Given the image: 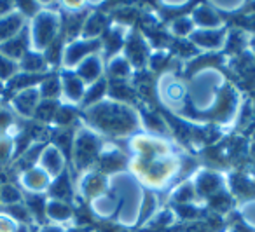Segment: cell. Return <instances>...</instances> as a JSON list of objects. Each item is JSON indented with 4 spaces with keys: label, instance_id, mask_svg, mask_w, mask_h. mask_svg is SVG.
Listing matches in <instances>:
<instances>
[{
    "label": "cell",
    "instance_id": "1",
    "mask_svg": "<svg viewBox=\"0 0 255 232\" xmlns=\"http://www.w3.org/2000/svg\"><path fill=\"white\" fill-rule=\"evenodd\" d=\"M91 120L98 127L110 131L112 134H121L135 127V117L121 103H100L91 109Z\"/></svg>",
    "mask_w": 255,
    "mask_h": 232
},
{
    "label": "cell",
    "instance_id": "2",
    "mask_svg": "<svg viewBox=\"0 0 255 232\" xmlns=\"http://www.w3.org/2000/svg\"><path fill=\"white\" fill-rule=\"evenodd\" d=\"M98 154V138L89 133H82L75 141V159L81 168L88 166Z\"/></svg>",
    "mask_w": 255,
    "mask_h": 232
},
{
    "label": "cell",
    "instance_id": "3",
    "mask_svg": "<svg viewBox=\"0 0 255 232\" xmlns=\"http://www.w3.org/2000/svg\"><path fill=\"white\" fill-rule=\"evenodd\" d=\"M196 187H198L199 194H203V196H215L217 192H220L222 182H220V176L217 173L203 171L196 180Z\"/></svg>",
    "mask_w": 255,
    "mask_h": 232
},
{
    "label": "cell",
    "instance_id": "4",
    "mask_svg": "<svg viewBox=\"0 0 255 232\" xmlns=\"http://www.w3.org/2000/svg\"><path fill=\"white\" fill-rule=\"evenodd\" d=\"M224 40V33L220 30H203L192 35V44L196 47H217Z\"/></svg>",
    "mask_w": 255,
    "mask_h": 232
},
{
    "label": "cell",
    "instance_id": "5",
    "mask_svg": "<svg viewBox=\"0 0 255 232\" xmlns=\"http://www.w3.org/2000/svg\"><path fill=\"white\" fill-rule=\"evenodd\" d=\"M194 21H198L199 25H203L206 30H210L212 26H217L220 23V18L217 16V12L213 11L212 7H208V5H198V7L194 9Z\"/></svg>",
    "mask_w": 255,
    "mask_h": 232
},
{
    "label": "cell",
    "instance_id": "6",
    "mask_svg": "<svg viewBox=\"0 0 255 232\" xmlns=\"http://www.w3.org/2000/svg\"><path fill=\"white\" fill-rule=\"evenodd\" d=\"M100 47L98 40H91V42H77L67 51V61L68 65H72L74 61H79L82 56H86L88 53H93L95 49Z\"/></svg>",
    "mask_w": 255,
    "mask_h": 232
},
{
    "label": "cell",
    "instance_id": "7",
    "mask_svg": "<svg viewBox=\"0 0 255 232\" xmlns=\"http://www.w3.org/2000/svg\"><path fill=\"white\" fill-rule=\"evenodd\" d=\"M128 56L135 65H143L145 63V56H147V47L140 37H131L129 44H128Z\"/></svg>",
    "mask_w": 255,
    "mask_h": 232
},
{
    "label": "cell",
    "instance_id": "8",
    "mask_svg": "<svg viewBox=\"0 0 255 232\" xmlns=\"http://www.w3.org/2000/svg\"><path fill=\"white\" fill-rule=\"evenodd\" d=\"M109 74L114 77V81H124L128 75L131 74V65L128 63L126 58L116 56L112 58V61L109 65Z\"/></svg>",
    "mask_w": 255,
    "mask_h": 232
},
{
    "label": "cell",
    "instance_id": "9",
    "mask_svg": "<svg viewBox=\"0 0 255 232\" xmlns=\"http://www.w3.org/2000/svg\"><path fill=\"white\" fill-rule=\"evenodd\" d=\"M79 74H81L82 79H86V81H95L100 77V74H102V63H100V60L96 56H89L84 60V63L81 65V68H79Z\"/></svg>",
    "mask_w": 255,
    "mask_h": 232
},
{
    "label": "cell",
    "instance_id": "10",
    "mask_svg": "<svg viewBox=\"0 0 255 232\" xmlns=\"http://www.w3.org/2000/svg\"><path fill=\"white\" fill-rule=\"evenodd\" d=\"M65 91L72 100H81L84 96V84L77 75H65L63 77Z\"/></svg>",
    "mask_w": 255,
    "mask_h": 232
},
{
    "label": "cell",
    "instance_id": "11",
    "mask_svg": "<svg viewBox=\"0 0 255 232\" xmlns=\"http://www.w3.org/2000/svg\"><path fill=\"white\" fill-rule=\"evenodd\" d=\"M110 96L117 98L119 102H128V100H131L133 95H135V89L131 86H128L124 81H114L109 88Z\"/></svg>",
    "mask_w": 255,
    "mask_h": 232
},
{
    "label": "cell",
    "instance_id": "12",
    "mask_svg": "<svg viewBox=\"0 0 255 232\" xmlns=\"http://www.w3.org/2000/svg\"><path fill=\"white\" fill-rule=\"evenodd\" d=\"M103 28H105V16L100 14V12L93 14L91 18H88L84 21V33H86V37L100 35V33L103 32Z\"/></svg>",
    "mask_w": 255,
    "mask_h": 232
},
{
    "label": "cell",
    "instance_id": "13",
    "mask_svg": "<svg viewBox=\"0 0 255 232\" xmlns=\"http://www.w3.org/2000/svg\"><path fill=\"white\" fill-rule=\"evenodd\" d=\"M39 25H37V37H39L40 44H46L53 39V33L56 30V21L53 18H42L39 19Z\"/></svg>",
    "mask_w": 255,
    "mask_h": 232
},
{
    "label": "cell",
    "instance_id": "14",
    "mask_svg": "<svg viewBox=\"0 0 255 232\" xmlns=\"http://www.w3.org/2000/svg\"><path fill=\"white\" fill-rule=\"evenodd\" d=\"M233 189L236 190L240 196H254L255 194V183L248 178L247 175H238L233 180Z\"/></svg>",
    "mask_w": 255,
    "mask_h": 232
},
{
    "label": "cell",
    "instance_id": "15",
    "mask_svg": "<svg viewBox=\"0 0 255 232\" xmlns=\"http://www.w3.org/2000/svg\"><path fill=\"white\" fill-rule=\"evenodd\" d=\"M123 164H124V159L117 150L103 152V157H102L103 171H116V169H119Z\"/></svg>",
    "mask_w": 255,
    "mask_h": 232
},
{
    "label": "cell",
    "instance_id": "16",
    "mask_svg": "<svg viewBox=\"0 0 255 232\" xmlns=\"http://www.w3.org/2000/svg\"><path fill=\"white\" fill-rule=\"evenodd\" d=\"M107 81H96L88 91H84V103L86 105H91V103L98 102L100 98H103L107 91Z\"/></svg>",
    "mask_w": 255,
    "mask_h": 232
},
{
    "label": "cell",
    "instance_id": "17",
    "mask_svg": "<svg viewBox=\"0 0 255 232\" xmlns=\"http://www.w3.org/2000/svg\"><path fill=\"white\" fill-rule=\"evenodd\" d=\"M103 44H105V49L109 51V53H116V51L123 46V33H121V30H117V26L110 28L109 32L105 33Z\"/></svg>",
    "mask_w": 255,
    "mask_h": 232
},
{
    "label": "cell",
    "instance_id": "18",
    "mask_svg": "<svg viewBox=\"0 0 255 232\" xmlns=\"http://www.w3.org/2000/svg\"><path fill=\"white\" fill-rule=\"evenodd\" d=\"M194 197H196V192L191 185H182L173 192V201L177 204H192Z\"/></svg>",
    "mask_w": 255,
    "mask_h": 232
},
{
    "label": "cell",
    "instance_id": "19",
    "mask_svg": "<svg viewBox=\"0 0 255 232\" xmlns=\"http://www.w3.org/2000/svg\"><path fill=\"white\" fill-rule=\"evenodd\" d=\"M212 203H210V206H212V210L213 211H217V213H224V211H227L229 210V206H231V197L227 196L226 192H217L215 196H212Z\"/></svg>",
    "mask_w": 255,
    "mask_h": 232
},
{
    "label": "cell",
    "instance_id": "20",
    "mask_svg": "<svg viewBox=\"0 0 255 232\" xmlns=\"http://www.w3.org/2000/svg\"><path fill=\"white\" fill-rule=\"evenodd\" d=\"M245 46V33L241 30H234L227 35V51L231 53H238V51H243Z\"/></svg>",
    "mask_w": 255,
    "mask_h": 232
},
{
    "label": "cell",
    "instance_id": "21",
    "mask_svg": "<svg viewBox=\"0 0 255 232\" xmlns=\"http://www.w3.org/2000/svg\"><path fill=\"white\" fill-rule=\"evenodd\" d=\"M171 32L177 37H185L187 33L192 32V19H187V18L173 19V23H171Z\"/></svg>",
    "mask_w": 255,
    "mask_h": 232
},
{
    "label": "cell",
    "instance_id": "22",
    "mask_svg": "<svg viewBox=\"0 0 255 232\" xmlns=\"http://www.w3.org/2000/svg\"><path fill=\"white\" fill-rule=\"evenodd\" d=\"M143 120H145L147 127L149 129H154V131H166V122L161 116L157 114H152V112H145L143 114Z\"/></svg>",
    "mask_w": 255,
    "mask_h": 232
},
{
    "label": "cell",
    "instance_id": "23",
    "mask_svg": "<svg viewBox=\"0 0 255 232\" xmlns=\"http://www.w3.org/2000/svg\"><path fill=\"white\" fill-rule=\"evenodd\" d=\"M175 51L182 58H192L198 54V47L192 42H187V40H177L175 42Z\"/></svg>",
    "mask_w": 255,
    "mask_h": 232
},
{
    "label": "cell",
    "instance_id": "24",
    "mask_svg": "<svg viewBox=\"0 0 255 232\" xmlns=\"http://www.w3.org/2000/svg\"><path fill=\"white\" fill-rule=\"evenodd\" d=\"M49 215L53 218H58V220H67V218L70 217V208L65 203L53 201V204L49 206Z\"/></svg>",
    "mask_w": 255,
    "mask_h": 232
},
{
    "label": "cell",
    "instance_id": "25",
    "mask_svg": "<svg viewBox=\"0 0 255 232\" xmlns=\"http://www.w3.org/2000/svg\"><path fill=\"white\" fill-rule=\"evenodd\" d=\"M177 215L182 218H187V220H192V218H196L199 215V210L194 204H178Z\"/></svg>",
    "mask_w": 255,
    "mask_h": 232
},
{
    "label": "cell",
    "instance_id": "26",
    "mask_svg": "<svg viewBox=\"0 0 255 232\" xmlns=\"http://www.w3.org/2000/svg\"><path fill=\"white\" fill-rule=\"evenodd\" d=\"M53 189H54L53 192L56 194L58 197H67V196H70V183H68L67 176H61V178L58 180L56 183H54Z\"/></svg>",
    "mask_w": 255,
    "mask_h": 232
},
{
    "label": "cell",
    "instance_id": "27",
    "mask_svg": "<svg viewBox=\"0 0 255 232\" xmlns=\"http://www.w3.org/2000/svg\"><path fill=\"white\" fill-rule=\"evenodd\" d=\"M103 185H105V182H103V176L102 175H91L88 178V182H86V189H88L91 194L102 190Z\"/></svg>",
    "mask_w": 255,
    "mask_h": 232
},
{
    "label": "cell",
    "instance_id": "28",
    "mask_svg": "<svg viewBox=\"0 0 255 232\" xmlns=\"http://www.w3.org/2000/svg\"><path fill=\"white\" fill-rule=\"evenodd\" d=\"M166 63H168V54L163 53V51H161V53H157V54H154V56L150 58V67H152L154 70L164 67Z\"/></svg>",
    "mask_w": 255,
    "mask_h": 232
},
{
    "label": "cell",
    "instance_id": "29",
    "mask_svg": "<svg viewBox=\"0 0 255 232\" xmlns=\"http://www.w3.org/2000/svg\"><path fill=\"white\" fill-rule=\"evenodd\" d=\"M47 159H49V169L51 171H58L61 166V157L56 150H49L47 152Z\"/></svg>",
    "mask_w": 255,
    "mask_h": 232
},
{
    "label": "cell",
    "instance_id": "30",
    "mask_svg": "<svg viewBox=\"0 0 255 232\" xmlns=\"http://www.w3.org/2000/svg\"><path fill=\"white\" fill-rule=\"evenodd\" d=\"M44 91H46L47 96L56 95V93L60 91V82H58V79H49V81L44 82Z\"/></svg>",
    "mask_w": 255,
    "mask_h": 232
},
{
    "label": "cell",
    "instance_id": "31",
    "mask_svg": "<svg viewBox=\"0 0 255 232\" xmlns=\"http://www.w3.org/2000/svg\"><path fill=\"white\" fill-rule=\"evenodd\" d=\"M238 25L245 26V28H248V30H254V32H255V12H254V14H248V16H243V18H240Z\"/></svg>",
    "mask_w": 255,
    "mask_h": 232
},
{
    "label": "cell",
    "instance_id": "32",
    "mask_svg": "<svg viewBox=\"0 0 255 232\" xmlns=\"http://www.w3.org/2000/svg\"><path fill=\"white\" fill-rule=\"evenodd\" d=\"M245 220L248 222V224H254L255 225V201H252V204H247L245 206Z\"/></svg>",
    "mask_w": 255,
    "mask_h": 232
},
{
    "label": "cell",
    "instance_id": "33",
    "mask_svg": "<svg viewBox=\"0 0 255 232\" xmlns=\"http://www.w3.org/2000/svg\"><path fill=\"white\" fill-rule=\"evenodd\" d=\"M72 232H74V231H72ZM77 232H79V229H77Z\"/></svg>",
    "mask_w": 255,
    "mask_h": 232
}]
</instances>
